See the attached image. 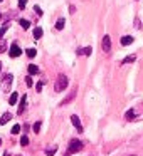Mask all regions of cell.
<instances>
[{
	"mask_svg": "<svg viewBox=\"0 0 143 156\" xmlns=\"http://www.w3.org/2000/svg\"><path fill=\"white\" fill-rule=\"evenodd\" d=\"M68 84H69L68 77L61 74V76L57 77V81H56V84H54V91H56V92H62L66 87H68Z\"/></svg>",
	"mask_w": 143,
	"mask_h": 156,
	"instance_id": "obj_1",
	"label": "cell"
},
{
	"mask_svg": "<svg viewBox=\"0 0 143 156\" xmlns=\"http://www.w3.org/2000/svg\"><path fill=\"white\" fill-rule=\"evenodd\" d=\"M82 149V143L79 139H71L69 141V148H68V153L69 154H74V153H79Z\"/></svg>",
	"mask_w": 143,
	"mask_h": 156,
	"instance_id": "obj_2",
	"label": "cell"
},
{
	"mask_svg": "<svg viewBox=\"0 0 143 156\" xmlns=\"http://www.w3.org/2000/svg\"><path fill=\"white\" fill-rule=\"evenodd\" d=\"M101 47H103V51H105V52L111 51V39H109V35H105V37H103Z\"/></svg>",
	"mask_w": 143,
	"mask_h": 156,
	"instance_id": "obj_3",
	"label": "cell"
},
{
	"mask_svg": "<svg viewBox=\"0 0 143 156\" xmlns=\"http://www.w3.org/2000/svg\"><path fill=\"white\" fill-rule=\"evenodd\" d=\"M9 54H10V57H19V55L22 54L20 47H19L17 44H12L10 45V51H9Z\"/></svg>",
	"mask_w": 143,
	"mask_h": 156,
	"instance_id": "obj_4",
	"label": "cell"
},
{
	"mask_svg": "<svg viewBox=\"0 0 143 156\" xmlns=\"http://www.w3.org/2000/svg\"><path fill=\"white\" fill-rule=\"evenodd\" d=\"M76 92H78V89L74 87V89H72V91L68 94V98H66V99H62V101H61V106H66V104H69V102H71L72 99L76 98Z\"/></svg>",
	"mask_w": 143,
	"mask_h": 156,
	"instance_id": "obj_5",
	"label": "cell"
},
{
	"mask_svg": "<svg viewBox=\"0 0 143 156\" xmlns=\"http://www.w3.org/2000/svg\"><path fill=\"white\" fill-rule=\"evenodd\" d=\"M25 104H27V96L22 94V99H20V104H19V109H17V114H22L25 111Z\"/></svg>",
	"mask_w": 143,
	"mask_h": 156,
	"instance_id": "obj_6",
	"label": "cell"
},
{
	"mask_svg": "<svg viewBox=\"0 0 143 156\" xmlns=\"http://www.w3.org/2000/svg\"><path fill=\"white\" fill-rule=\"evenodd\" d=\"M71 121H72V124H74V128L76 129H78V131L79 133H82V126H81V121H79V118H78V116H71Z\"/></svg>",
	"mask_w": 143,
	"mask_h": 156,
	"instance_id": "obj_7",
	"label": "cell"
},
{
	"mask_svg": "<svg viewBox=\"0 0 143 156\" xmlns=\"http://www.w3.org/2000/svg\"><path fill=\"white\" fill-rule=\"evenodd\" d=\"M10 119H12V114H10V112H4V114H2V118H0V124L5 126L9 121H10Z\"/></svg>",
	"mask_w": 143,
	"mask_h": 156,
	"instance_id": "obj_8",
	"label": "cell"
},
{
	"mask_svg": "<svg viewBox=\"0 0 143 156\" xmlns=\"http://www.w3.org/2000/svg\"><path fill=\"white\" fill-rule=\"evenodd\" d=\"M133 41H135V39H133L131 35H125V37H121V45H131Z\"/></svg>",
	"mask_w": 143,
	"mask_h": 156,
	"instance_id": "obj_9",
	"label": "cell"
},
{
	"mask_svg": "<svg viewBox=\"0 0 143 156\" xmlns=\"http://www.w3.org/2000/svg\"><path fill=\"white\" fill-rule=\"evenodd\" d=\"M93 49L91 47H84V49H78V54L79 55H91Z\"/></svg>",
	"mask_w": 143,
	"mask_h": 156,
	"instance_id": "obj_10",
	"label": "cell"
},
{
	"mask_svg": "<svg viewBox=\"0 0 143 156\" xmlns=\"http://www.w3.org/2000/svg\"><path fill=\"white\" fill-rule=\"evenodd\" d=\"M12 79H14V76H12V74H7V76H5V77H4V84H5V87H10V84H12Z\"/></svg>",
	"mask_w": 143,
	"mask_h": 156,
	"instance_id": "obj_11",
	"label": "cell"
},
{
	"mask_svg": "<svg viewBox=\"0 0 143 156\" xmlns=\"http://www.w3.org/2000/svg\"><path fill=\"white\" fill-rule=\"evenodd\" d=\"M9 27H10V22H5V24L2 25V29H0V39H2V37L5 35V32L9 30Z\"/></svg>",
	"mask_w": 143,
	"mask_h": 156,
	"instance_id": "obj_12",
	"label": "cell"
},
{
	"mask_svg": "<svg viewBox=\"0 0 143 156\" xmlns=\"http://www.w3.org/2000/svg\"><path fill=\"white\" fill-rule=\"evenodd\" d=\"M42 34H44V32H42L41 27H35L34 29V39H35V41H39V39L42 37Z\"/></svg>",
	"mask_w": 143,
	"mask_h": 156,
	"instance_id": "obj_13",
	"label": "cell"
},
{
	"mask_svg": "<svg viewBox=\"0 0 143 156\" xmlns=\"http://www.w3.org/2000/svg\"><path fill=\"white\" fill-rule=\"evenodd\" d=\"M39 72V67L35 64H31L29 66V76H34V74H37Z\"/></svg>",
	"mask_w": 143,
	"mask_h": 156,
	"instance_id": "obj_14",
	"label": "cell"
},
{
	"mask_svg": "<svg viewBox=\"0 0 143 156\" xmlns=\"http://www.w3.org/2000/svg\"><path fill=\"white\" fill-rule=\"evenodd\" d=\"M17 99H19V94H17V92H12V94H10V99H9V104L14 106L15 102H17Z\"/></svg>",
	"mask_w": 143,
	"mask_h": 156,
	"instance_id": "obj_15",
	"label": "cell"
},
{
	"mask_svg": "<svg viewBox=\"0 0 143 156\" xmlns=\"http://www.w3.org/2000/svg\"><path fill=\"white\" fill-rule=\"evenodd\" d=\"M64 24H66L64 19H59V20L56 22V29H57V30H62V29H64Z\"/></svg>",
	"mask_w": 143,
	"mask_h": 156,
	"instance_id": "obj_16",
	"label": "cell"
},
{
	"mask_svg": "<svg viewBox=\"0 0 143 156\" xmlns=\"http://www.w3.org/2000/svg\"><path fill=\"white\" fill-rule=\"evenodd\" d=\"M135 116H136L135 111H133V109H130V111L125 114V118H126V121H131V119H135Z\"/></svg>",
	"mask_w": 143,
	"mask_h": 156,
	"instance_id": "obj_17",
	"label": "cell"
},
{
	"mask_svg": "<svg viewBox=\"0 0 143 156\" xmlns=\"http://www.w3.org/2000/svg\"><path fill=\"white\" fill-rule=\"evenodd\" d=\"M25 54H27V57L34 59L35 55H37V51H35V49H27V51H25Z\"/></svg>",
	"mask_w": 143,
	"mask_h": 156,
	"instance_id": "obj_18",
	"label": "cell"
},
{
	"mask_svg": "<svg viewBox=\"0 0 143 156\" xmlns=\"http://www.w3.org/2000/svg\"><path fill=\"white\" fill-rule=\"evenodd\" d=\"M19 24H20L22 29H29V27H31V22L25 20V19H20V20H19Z\"/></svg>",
	"mask_w": 143,
	"mask_h": 156,
	"instance_id": "obj_19",
	"label": "cell"
},
{
	"mask_svg": "<svg viewBox=\"0 0 143 156\" xmlns=\"http://www.w3.org/2000/svg\"><path fill=\"white\" fill-rule=\"evenodd\" d=\"M135 55H128V57H125V59H123V61H121V64H130V62H135Z\"/></svg>",
	"mask_w": 143,
	"mask_h": 156,
	"instance_id": "obj_20",
	"label": "cell"
},
{
	"mask_svg": "<svg viewBox=\"0 0 143 156\" xmlns=\"http://www.w3.org/2000/svg\"><path fill=\"white\" fill-rule=\"evenodd\" d=\"M41 124H42L41 121H35V122H34V126H32V129H34V133H35V134H37L39 131H41Z\"/></svg>",
	"mask_w": 143,
	"mask_h": 156,
	"instance_id": "obj_21",
	"label": "cell"
},
{
	"mask_svg": "<svg viewBox=\"0 0 143 156\" xmlns=\"http://www.w3.org/2000/svg\"><path fill=\"white\" fill-rule=\"evenodd\" d=\"M56 151H57V148H56V146H52L51 149H47V151H46V154H47V156H54Z\"/></svg>",
	"mask_w": 143,
	"mask_h": 156,
	"instance_id": "obj_22",
	"label": "cell"
},
{
	"mask_svg": "<svg viewBox=\"0 0 143 156\" xmlns=\"http://www.w3.org/2000/svg\"><path fill=\"white\" fill-rule=\"evenodd\" d=\"M19 133H20V126L14 124V126H12V134H19Z\"/></svg>",
	"mask_w": 143,
	"mask_h": 156,
	"instance_id": "obj_23",
	"label": "cell"
},
{
	"mask_svg": "<svg viewBox=\"0 0 143 156\" xmlns=\"http://www.w3.org/2000/svg\"><path fill=\"white\" fill-rule=\"evenodd\" d=\"M25 84H27L29 87H32V86H34V81H32V76H27V77H25Z\"/></svg>",
	"mask_w": 143,
	"mask_h": 156,
	"instance_id": "obj_24",
	"label": "cell"
},
{
	"mask_svg": "<svg viewBox=\"0 0 143 156\" xmlns=\"http://www.w3.org/2000/svg\"><path fill=\"white\" fill-rule=\"evenodd\" d=\"M20 144L22 146H27L29 144V138H27V136H22V138H20Z\"/></svg>",
	"mask_w": 143,
	"mask_h": 156,
	"instance_id": "obj_25",
	"label": "cell"
},
{
	"mask_svg": "<svg viewBox=\"0 0 143 156\" xmlns=\"http://www.w3.org/2000/svg\"><path fill=\"white\" fill-rule=\"evenodd\" d=\"M27 5V0H19V9H25Z\"/></svg>",
	"mask_w": 143,
	"mask_h": 156,
	"instance_id": "obj_26",
	"label": "cell"
},
{
	"mask_svg": "<svg viewBox=\"0 0 143 156\" xmlns=\"http://www.w3.org/2000/svg\"><path fill=\"white\" fill-rule=\"evenodd\" d=\"M42 87H44V81H41L37 86H35V89H37V92H41V91H42Z\"/></svg>",
	"mask_w": 143,
	"mask_h": 156,
	"instance_id": "obj_27",
	"label": "cell"
},
{
	"mask_svg": "<svg viewBox=\"0 0 143 156\" xmlns=\"http://www.w3.org/2000/svg\"><path fill=\"white\" fill-rule=\"evenodd\" d=\"M34 12H35L37 15H42V9L39 7V5H35V7H34Z\"/></svg>",
	"mask_w": 143,
	"mask_h": 156,
	"instance_id": "obj_28",
	"label": "cell"
},
{
	"mask_svg": "<svg viewBox=\"0 0 143 156\" xmlns=\"http://www.w3.org/2000/svg\"><path fill=\"white\" fill-rule=\"evenodd\" d=\"M140 27H141V22H140L138 17H136V19H135V29H140Z\"/></svg>",
	"mask_w": 143,
	"mask_h": 156,
	"instance_id": "obj_29",
	"label": "cell"
},
{
	"mask_svg": "<svg viewBox=\"0 0 143 156\" xmlns=\"http://www.w3.org/2000/svg\"><path fill=\"white\" fill-rule=\"evenodd\" d=\"M7 45H5V41H0V51H5Z\"/></svg>",
	"mask_w": 143,
	"mask_h": 156,
	"instance_id": "obj_30",
	"label": "cell"
},
{
	"mask_svg": "<svg viewBox=\"0 0 143 156\" xmlns=\"http://www.w3.org/2000/svg\"><path fill=\"white\" fill-rule=\"evenodd\" d=\"M69 12H71V14H74V12H76V7H74V5H71V7H69Z\"/></svg>",
	"mask_w": 143,
	"mask_h": 156,
	"instance_id": "obj_31",
	"label": "cell"
},
{
	"mask_svg": "<svg viewBox=\"0 0 143 156\" xmlns=\"http://www.w3.org/2000/svg\"><path fill=\"white\" fill-rule=\"evenodd\" d=\"M4 156H10V154H9V153H5V154H4Z\"/></svg>",
	"mask_w": 143,
	"mask_h": 156,
	"instance_id": "obj_32",
	"label": "cell"
},
{
	"mask_svg": "<svg viewBox=\"0 0 143 156\" xmlns=\"http://www.w3.org/2000/svg\"><path fill=\"white\" fill-rule=\"evenodd\" d=\"M0 71H2V62H0Z\"/></svg>",
	"mask_w": 143,
	"mask_h": 156,
	"instance_id": "obj_33",
	"label": "cell"
},
{
	"mask_svg": "<svg viewBox=\"0 0 143 156\" xmlns=\"http://www.w3.org/2000/svg\"><path fill=\"white\" fill-rule=\"evenodd\" d=\"M0 19H2V12H0Z\"/></svg>",
	"mask_w": 143,
	"mask_h": 156,
	"instance_id": "obj_34",
	"label": "cell"
},
{
	"mask_svg": "<svg viewBox=\"0 0 143 156\" xmlns=\"http://www.w3.org/2000/svg\"><path fill=\"white\" fill-rule=\"evenodd\" d=\"M130 156H136V154H130Z\"/></svg>",
	"mask_w": 143,
	"mask_h": 156,
	"instance_id": "obj_35",
	"label": "cell"
},
{
	"mask_svg": "<svg viewBox=\"0 0 143 156\" xmlns=\"http://www.w3.org/2000/svg\"><path fill=\"white\" fill-rule=\"evenodd\" d=\"M0 144H2V139H0Z\"/></svg>",
	"mask_w": 143,
	"mask_h": 156,
	"instance_id": "obj_36",
	"label": "cell"
},
{
	"mask_svg": "<svg viewBox=\"0 0 143 156\" xmlns=\"http://www.w3.org/2000/svg\"><path fill=\"white\" fill-rule=\"evenodd\" d=\"M0 2H4V0H0Z\"/></svg>",
	"mask_w": 143,
	"mask_h": 156,
	"instance_id": "obj_37",
	"label": "cell"
},
{
	"mask_svg": "<svg viewBox=\"0 0 143 156\" xmlns=\"http://www.w3.org/2000/svg\"><path fill=\"white\" fill-rule=\"evenodd\" d=\"M19 156H20V154H19Z\"/></svg>",
	"mask_w": 143,
	"mask_h": 156,
	"instance_id": "obj_38",
	"label": "cell"
}]
</instances>
